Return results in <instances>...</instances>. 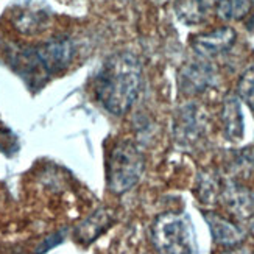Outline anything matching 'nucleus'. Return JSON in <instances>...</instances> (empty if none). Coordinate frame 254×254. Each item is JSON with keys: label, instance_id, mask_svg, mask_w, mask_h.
Listing matches in <instances>:
<instances>
[{"label": "nucleus", "instance_id": "obj_12", "mask_svg": "<svg viewBox=\"0 0 254 254\" xmlns=\"http://www.w3.org/2000/svg\"><path fill=\"white\" fill-rule=\"evenodd\" d=\"M211 6L209 0H178L175 11L178 19L186 25H198L209 17Z\"/></svg>", "mask_w": 254, "mask_h": 254}, {"label": "nucleus", "instance_id": "obj_22", "mask_svg": "<svg viewBox=\"0 0 254 254\" xmlns=\"http://www.w3.org/2000/svg\"><path fill=\"white\" fill-rule=\"evenodd\" d=\"M159 2H164V0H159Z\"/></svg>", "mask_w": 254, "mask_h": 254}, {"label": "nucleus", "instance_id": "obj_20", "mask_svg": "<svg viewBox=\"0 0 254 254\" xmlns=\"http://www.w3.org/2000/svg\"><path fill=\"white\" fill-rule=\"evenodd\" d=\"M247 28H248V31H251V33H254V14L250 17V20H248V24H247Z\"/></svg>", "mask_w": 254, "mask_h": 254}, {"label": "nucleus", "instance_id": "obj_5", "mask_svg": "<svg viewBox=\"0 0 254 254\" xmlns=\"http://www.w3.org/2000/svg\"><path fill=\"white\" fill-rule=\"evenodd\" d=\"M206 117L193 103L181 106L175 116L173 122V137L181 145H192L204 134Z\"/></svg>", "mask_w": 254, "mask_h": 254}, {"label": "nucleus", "instance_id": "obj_13", "mask_svg": "<svg viewBox=\"0 0 254 254\" xmlns=\"http://www.w3.org/2000/svg\"><path fill=\"white\" fill-rule=\"evenodd\" d=\"M49 22V14L39 8H25L14 14V24L19 31L25 35H36L46 28Z\"/></svg>", "mask_w": 254, "mask_h": 254}, {"label": "nucleus", "instance_id": "obj_10", "mask_svg": "<svg viewBox=\"0 0 254 254\" xmlns=\"http://www.w3.org/2000/svg\"><path fill=\"white\" fill-rule=\"evenodd\" d=\"M204 220L211 229L212 239L215 244L222 245L225 248H234L240 247L245 240V231L239 228L231 220L218 215L215 212H204Z\"/></svg>", "mask_w": 254, "mask_h": 254}, {"label": "nucleus", "instance_id": "obj_18", "mask_svg": "<svg viewBox=\"0 0 254 254\" xmlns=\"http://www.w3.org/2000/svg\"><path fill=\"white\" fill-rule=\"evenodd\" d=\"M64 236H65V229H63V231H60V233H55L53 236L47 237L46 240L42 242V245H41V247L38 248V254H44V253H46V251L52 250L53 247L60 245L61 242L64 240Z\"/></svg>", "mask_w": 254, "mask_h": 254}, {"label": "nucleus", "instance_id": "obj_16", "mask_svg": "<svg viewBox=\"0 0 254 254\" xmlns=\"http://www.w3.org/2000/svg\"><path fill=\"white\" fill-rule=\"evenodd\" d=\"M237 97L254 111V67L248 69L237 83Z\"/></svg>", "mask_w": 254, "mask_h": 254}, {"label": "nucleus", "instance_id": "obj_9", "mask_svg": "<svg viewBox=\"0 0 254 254\" xmlns=\"http://www.w3.org/2000/svg\"><path fill=\"white\" fill-rule=\"evenodd\" d=\"M116 223V214L109 207H100L75 228V239L84 245L95 242Z\"/></svg>", "mask_w": 254, "mask_h": 254}, {"label": "nucleus", "instance_id": "obj_4", "mask_svg": "<svg viewBox=\"0 0 254 254\" xmlns=\"http://www.w3.org/2000/svg\"><path fill=\"white\" fill-rule=\"evenodd\" d=\"M33 53L44 75L50 78L69 67L75 58V42L65 35L55 36L39 46H33Z\"/></svg>", "mask_w": 254, "mask_h": 254}, {"label": "nucleus", "instance_id": "obj_15", "mask_svg": "<svg viewBox=\"0 0 254 254\" xmlns=\"http://www.w3.org/2000/svg\"><path fill=\"white\" fill-rule=\"evenodd\" d=\"M214 2L220 19L240 20L250 13L254 0H214Z\"/></svg>", "mask_w": 254, "mask_h": 254}, {"label": "nucleus", "instance_id": "obj_11", "mask_svg": "<svg viewBox=\"0 0 254 254\" xmlns=\"http://www.w3.org/2000/svg\"><path fill=\"white\" fill-rule=\"evenodd\" d=\"M222 124H223V132L228 140L231 142L242 140L245 132V122H244V114H242L240 100L237 95L229 94L223 100Z\"/></svg>", "mask_w": 254, "mask_h": 254}, {"label": "nucleus", "instance_id": "obj_6", "mask_svg": "<svg viewBox=\"0 0 254 254\" xmlns=\"http://www.w3.org/2000/svg\"><path fill=\"white\" fill-rule=\"evenodd\" d=\"M217 81V72L207 61H193L186 64L180 72L178 84L183 94H201Z\"/></svg>", "mask_w": 254, "mask_h": 254}, {"label": "nucleus", "instance_id": "obj_3", "mask_svg": "<svg viewBox=\"0 0 254 254\" xmlns=\"http://www.w3.org/2000/svg\"><path fill=\"white\" fill-rule=\"evenodd\" d=\"M145 172V156L137 143L120 140L109 153L106 181L113 193L122 195L137 186Z\"/></svg>", "mask_w": 254, "mask_h": 254}, {"label": "nucleus", "instance_id": "obj_8", "mask_svg": "<svg viewBox=\"0 0 254 254\" xmlns=\"http://www.w3.org/2000/svg\"><path fill=\"white\" fill-rule=\"evenodd\" d=\"M220 201L236 217L250 218L254 215V193L236 181H226L223 184Z\"/></svg>", "mask_w": 254, "mask_h": 254}, {"label": "nucleus", "instance_id": "obj_1", "mask_svg": "<svg viewBox=\"0 0 254 254\" xmlns=\"http://www.w3.org/2000/svg\"><path fill=\"white\" fill-rule=\"evenodd\" d=\"M142 65L136 55L120 52L111 55L94 78V92L108 113L124 116L134 105L140 91Z\"/></svg>", "mask_w": 254, "mask_h": 254}, {"label": "nucleus", "instance_id": "obj_2", "mask_svg": "<svg viewBox=\"0 0 254 254\" xmlns=\"http://www.w3.org/2000/svg\"><path fill=\"white\" fill-rule=\"evenodd\" d=\"M151 242L159 254H196V237L190 217L164 212L151 225Z\"/></svg>", "mask_w": 254, "mask_h": 254}, {"label": "nucleus", "instance_id": "obj_21", "mask_svg": "<svg viewBox=\"0 0 254 254\" xmlns=\"http://www.w3.org/2000/svg\"><path fill=\"white\" fill-rule=\"evenodd\" d=\"M248 220H250V229H251V233H253V236H254V215H251Z\"/></svg>", "mask_w": 254, "mask_h": 254}, {"label": "nucleus", "instance_id": "obj_17", "mask_svg": "<svg viewBox=\"0 0 254 254\" xmlns=\"http://www.w3.org/2000/svg\"><path fill=\"white\" fill-rule=\"evenodd\" d=\"M17 150L16 145V137L11 134L6 129H0V151H3L6 154L13 153Z\"/></svg>", "mask_w": 254, "mask_h": 254}, {"label": "nucleus", "instance_id": "obj_19", "mask_svg": "<svg viewBox=\"0 0 254 254\" xmlns=\"http://www.w3.org/2000/svg\"><path fill=\"white\" fill-rule=\"evenodd\" d=\"M247 251L244 250H239V247H234V248H231L229 251H226L225 254H245Z\"/></svg>", "mask_w": 254, "mask_h": 254}, {"label": "nucleus", "instance_id": "obj_7", "mask_svg": "<svg viewBox=\"0 0 254 254\" xmlns=\"http://www.w3.org/2000/svg\"><path fill=\"white\" fill-rule=\"evenodd\" d=\"M236 31L231 27H222L209 33H201L192 39L193 50L201 58H212L228 52L236 42Z\"/></svg>", "mask_w": 254, "mask_h": 254}, {"label": "nucleus", "instance_id": "obj_14", "mask_svg": "<svg viewBox=\"0 0 254 254\" xmlns=\"http://www.w3.org/2000/svg\"><path fill=\"white\" fill-rule=\"evenodd\" d=\"M222 183H220L218 176L212 172H203L198 175V186L196 193L198 198L204 204H215L220 200V193H222Z\"/></svg>", "mask_w": 254, "mask_h": 254}]
</instances>
